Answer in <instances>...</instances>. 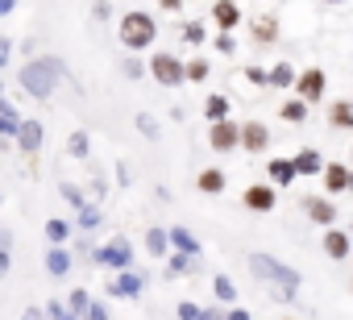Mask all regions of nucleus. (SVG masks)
I'll return each mask as SVG.
<instances>
[{"mask_svg":"<svg viewBox=\"0 0 353 320\" xmlns=\"http://www.w3.org/2000/svg\"><path fill=\"white\" fill-rule=\"evenodd\" d=\"M250 270H254L262 283H274V287H291V291H299V283H303V274H299L295 266L279 262L274 254H250Z\"/></svg>","mask_w":353,"mask_h":320,"instance_id":"nucleus-2","label":"nucleus"},{"mask_svg":"<svg viewBox=\"0 0 353 320\" xmlns=\"http://www.w3.org/2000/svg\"><path fill=\"white\" fill-rule=\"evenodd\" d=\"M254 42H279V17L254 21Z\"/></svg>","mask_w":353,"mask_h":320,"instance_id":"nucleus-30","label":"nucleus"},{"mask_svg":"<svg viewBox=\"0 0 353 320\" xmlns=\"http://www.w3.org/2000/svg\"><path fill=\"white\" fill-rule=\"evenodd\" d=\"M170 250H174V254H192V258H200V254H204L200 237H196L192 229H183V225H170Z\"/></svg>","mask_w":353,"mask_h":320,"instance_id":"nucleus-14","label":"nucleus"},{"mask_svg":"<svg viewBox=\"0 0 353 320\" xmlns=\"http://www.w3.org/2000/svg\"><path fill=\"white\" fill-rule=\"evenodd\" d=\"M274 299H279V303H291V299H295V291H291V287H274Z\"/></svg>","mask_w":353,"mask_h":320,"instance_id":"nucleus-48","label":"nucleus"},{"mask_svg":"<svg viewBox=\"0 0 353 320\" xmlns=\"http://www.w3.org/2000/svg\"><path fill=\"white\" fill-rule=\"evenodd\" d=\"M13 63V38H0V67Z\"/></svg>","mask_w":353,"mask_h":320,"instance_id":"nucleus-43","label":"nucleus"},{"mask_svg":"<svg viewBox=\"0 0 353 320\" xmlns=\"http://www.w3.org/2000/svg\"><path fill=\"white\" fill-rule=\"evenodd\" d=\"M133 125H137V133H141L145 141H158V137H162V125H158V117H150V112H137Z\"/></svg>","mask_w":353,"mask_h":320,"instance_id":"nucleus-29","label":"nucleus"},{"mask_svg":"<svg viewBox=\"0 0 353 320\" xmlns=\"http://www.w3.org/2000/svg\"><path fill=\"white\" fill-rule=\"evenodd\" d=\"M328 125L332 129H353V104L349 100H336L332 112H328Z\"/></svg>","mask_w":353,"mask_h":320,"instance_id":"nucleus-28","label":"nucleus"},{"mask_svg":"<svg viewBox=\"0 0 353 320\" xmlns=\"http://www.w3.org/2000/svg\"><path fill=\"white\" fill-rule=\"evenodd\" d=\"M71 229H75L71 221L50 217V221H46V237H50V246H67V241H71Z\"/></svg>","mask_w":353,"mask_h":320,"instance_id":"nucleus-26","label":"nucleus"},{"mask_svg":"<svg viewBox=\"0 0 353 320\" xmlns=\"http://www.w3.org/2000/svg\"><path fill=\"white\" fill-rule=\"evenodd\" d=\"M46 316H50V320H79V316H75L63 299H50V303H46Z\"/></svg>","mask_w":353,"mask_h":320,"instance_id":"nucleus-37","label":"nucleus"},{"mask_svg":"<svg viewBox=\"0 0 353 320\" xmlns=\"http://www.w3.org/2000/svg\"><path fill=\"white\" fill-rule=\"evenodd\" d=\"M200 312H204V308H200V303H192V299H183L179 308H174V316H179V320H200Z\"/></svg>","mask_w":353,"mask_h":320,"instance_id":"nucleus-39","label":"nucleus"},{"mask_svg":"<svg viewBox=\"0 0 353 320\" xmlns=\"http://www.w3.org/2000/svg\"><path fill=\"white\" fill-rule=\"evenodd\" d=\"M204 38H208L204 21H188V26H183V42H188V46H204Z\"/></svg>","mask_w":353,"mask_h":320,"instance_id":"nucleus-35","label":"nucleus"},{"mask_svg":"<svg viewBox=\"0 0 353 320\" xmlns=\"http://www.w3.org/2000/svg\"><path fill=\"white\" fill-rule=\"evenodd\" d=\"M324 254H328L332 262H345V258H353L349 233H345V229H328V233H324Z\"/></svg>","mask_w":353,"mask_h":320,"instance_id":"nucleus-16","label":"nucleus"},{"mask_svg":"<svg viewBox=\"0 0 353 320\" xmlns=\"http://www.w3.org/2000/svg\"><path fill=\"white\" fill-rule=\"evenodd\" d=\"M266 146H270V129H266L262 121H245V125H241V150L266 154Z\"/></svg>","mask_w":353,"mask_h":320,"instance_id":"nucleus-12","label":"nucleus"},{"mask_svg":"<svg viewBox=\"0 0 353 320\" xmlns=\"http://www.w3.org/2000/svg\"><path fill=\"white\" fill-rule=\"evenodd\" d=\"M145 71H150V63H141L137 54H133V59H125V75H129V79H141Z\"/></svg>","mask_w":353,"mask_h":320,"instance_id":"nucleus-40","label":"nucleus"},{"mask_svg":"<svg viewBox=\"0 0 353 320\" xmlns=\"http://www.w3.org/2000/svg\"><path fill=\"white\" fill-rule=\"evenodd\" d=\"M71 266H75V258H71L67 246H50V250H46V270H50L54 279H67Z\"/></svg>","mask_w":353,"mask_h":320,"instance_id":"nucleus-20","label":"nucleus"},{"mask_svg":"<svg viewBox=\"0 0 353 320\" xmlns=\"http://www.w3.org/2000/svg\"><path fill=\"white\" fill-rule=\"evenodd\" d=\"M208 146L216 154H233L241 146V125L237 121H221V125H208Z\"/></svg>","mask_w":353,"mask_h":320,"instance_id":"nucleus-6","label":"nucleus"},{"mask_svg":"<svg viewBox=\"0 0 353 320\" xmlns=\"http://www.w3.org/2000/svg\"><path fill=\"white\" fill-rule=\"evenodd\" d=\"M349 183H353V171H349L345 163H328V171H324V188H328V196L349 192Z\"/></svg>","mask_w":353,"mask_h":320,"instance_id":"nucleus-17","label":"nucleus"},{"mask_svg":"<svg viewBox=\"0 0 353 320\" xmlns=\"http://www.w3.org/2000/svg\"><path fill=\"white\" fill-rule=\"evenodd\" d=\"M117 183H121V188H129V183H133V179H129V167H125V163H117Z\"/></svg>","mask_w":353,"mask_h":320,"instance_id":"nucleus-47","label":"nucleus"},{"mask_svg":"<svg viewBox=\"0 0 353 320\" xmlns=\"http://www.w3.org/2000/svg\"><path fill=\"white\" fill-rule=\"evenodd\" d=\"M324 88H328V75H324L320 67H307V71L299 75V83H295V96H299L303 104H316V100H324Z\"/></svg>","mask_w":353,"mask_h":320,"instance_id":"nucleus-7","label":"nucleus"},{"mask_svg":"<svg viewBox=\"0 0 353 320\" xmlns=\"http://www.w3.org/2000/svg\"><path fill=\"white\" fill-rule=\"evenodd\" d=\"M279 117H283L287 125H303V121H307V104H303L299 96H291V100H283V108H279Z\"/></svg>","mask_w":353,"mask_h":320,"instance_id":"nucleus-25","label":"nucleus"},{"mask_svg":"<svg viewBox=\"0 0 353 320\" xmlns=\"http://www.w3.org/2000/svg\"><path fill=\"white\" fill-rule=\"evenodd\" d=\"M196 188H200V196H225L229 179H225V171H221V167H204V171H200V179H196Z\"/></svg>","mask_w":353,"mask_h":320,"instance_id":"nucleus-18","label":"nucleus"},{"mask_svg":"<svg viewBox=\"0 0 353 320\" xmlns=\"http://www.w3.org/2000/svg\"><path fill=\"white\" fill-rule=\"evenodd\" d=\"M96 225H100V208L92 204V208H83V212H79V229H96Z\"/></svg>","mask_w":353,"mask_h":320,"instance_id":"nucleus-41","label":"nucleus"},{"mask_svg":"<svg viewBox=\"0 0 353 320\" xmlns=\"http://www.w3.org/2000/svg\"><path fill=\"white\" fill-rule=\"evenodd\" d=\"M42 137H46V125L42 121H26V129H21V137H17V146H21V154H38L42 150Z\"/></svg>","mask_w":353,"mask_h":320,"instance_id":"nucleus-19","label":"nucleus"},{"mask_svg":"<svg viewBox=\"0 0 353 320\" xmlns=\"http://www.w3.org/2000/svg\"><path fill=\"white\" fill-rule=\"evenodd\" d=\"M150 75H154L162 88H179V83H188V63L174 59L170 50H158V54L150 59Z\"/></svg>","mask_w":353,"mask_h":320,"instance_id":"nucleus-4","label":"nucleus"},{"mask_svg":"<svg viewBox=\"0 0 353 320\" xmlns=\"http://www.w3.org/2000/svg\"><path fill=\"white\" fill-rule=\"evenodd\" d=\"M63 75H67L63 59L46 54V59H30V63L17 71V83H21V92H26V96H34V100H50Z\"/></svg>","mask_w":353,"mask_h":320,"instance_id":"nucleus-1","label":"nucleus"},{"mask_svg":"<svg viewBox=\"0 0 353 320\" xmlns=\"http://www.w3.org/2000/svg\"><path fill=\"white\" fill-rule=\"evenodd\" d=\"M212 295H216L221 303H233V299H237V287H233V279H229V274H216V279H212Z\"/></svg>","mask_w":353,"mask_h":320,"instance_id":"nucleus-34","label":"nucleus"},{"mask_svg":"<svg viewBox=\"0 0 353 320\" xmlns=\"http://www.w3.org/2000/svg\"><path fill=\"white\" fill-rule=\"evenodd\" d=\"M96 266H108V270H117V274H125V270H133V246L125 241V237H112V241H104V246H96Z\"/></svg>","mask_w":353,"mask_h":320,"instance_id":"nucleus-5","label":"nucleus"},{"mask_svg":"<svg viewBox=\"0 0 353 320\" xmlns=\"http://www.w3.org/2000/svg\"><path fill=\"white\" fill-rule=\"evenodd\" d=\"M208 71H212V67H208L204 59H192V63H188V83H204Z\"/></svg>","mask_w":353,"mask_h":320,"instance_id":"nucleus-36","label":"nucleus"},{"mask_svg":"<svg viewBox=\"0 0 353 320\" xmlns=\"http://www.w3.org/2000/svg\"><path fill=\"white\" fill-rule=\"evenodd\" d=\"M229 108H233V100L229 96H208V104H204V117H208V125H221V121H229Z\"/></svg>","mask_w":353,"mask_h":320,"instance_id":"nucleus-24","label":"nucleus"},{"mask_svg":"<svg viewBox=\"0 0 353 320\" xmlns=\"http://www.w3.org/2000/svg\"><path fill=\"white\" fill-rule=\"evenodd\" d=\"M145 291V279L137 274V270H125V274H117L112 283H108V295L112 299H137Z\"/></svg>","mask_w":353,"mask_h":320,"instance_id":"nucleus-11","label":"nucleus"},{"mask_svg":"<svg viewBox=\"0 0 353 320\" xmlns=\"http://www.w3.org/2000/svg\"><path fill=\"white\" fill-rule=\"evenodd\" d=\"M145 250H150V258H170L174 250H170V229H145Z\"/></svg>","mask_w":353,"mask_h":320,"instance_id":"nucleus-22","label":"nucleus"},{"mask_svg":"<svg viewBox=\"0 0 353 320\" xmlns=\"http://www.w3.org/2000/svg\"><path fill=\"white\" fill-rule=\"evenodd\" d=\"M241 200H245V208H250V212H274L279 192H274V183H250Z\"/></svg>","mask_w":353,"mask_h":320,"instance_id":"nucleus-8","label":"nucleus"},{"mask_svg":"<svg viewBox=\"0 0 353 320\" xmlns=\"http://www.w3.org/2000/svg\"><path fill=\"white\" fill-rule=\"evenodd\" d=\"M225 320H250V312H245V308H233V312H229Z\"/></svg>","mask_w":353,"mask_h":320,"instance_id":"nucleus-49","label":"nucleus"},{"mask_svg":"<svg viewBox=\"0 0 353 320\" xmlns=\"http://www.w3.org/2000/svg\"><path fill=\"white\" fill-rule=\"evenodd\" d=\"M13 270V250H0V274Z\"/></svg>","mask_w":353,"mask_h":320,"instance_id":"nucleus-44","label":"nucleus"},{"mask_svg":"<svg viewBox=\"0 0 353 320\" xmlns=\"http://www.w3.org/2000/svg\"><path fill=\"white\" fill-rule=\"evenodd\" d=\"M92 303H96V299H92V291H83V287H75V291L67 295V308H71L75 316H88V312H92Z\"/></svg>","mask_w":353,"mask_h":320,"instance_id":"nucleus-32","label":"nucleus"},{"mask_svg":"<svg viewBox=\"0 0 353 320\" xmlns=\"http://www.w3.org/2000/svg\"><path fill=\"white\" fill-rule=\"evenodd\" d=\"M92 17H96V21H108V17H112V5H92Z\"/></svg>","mask_w":353,"mask_h":320,"instance_id":"nucleus-45","label":"nucleus"},{"mask_svg":"<svg viewBox=\"0 0 353 320\" xmlns=\"http://www.w3.org/2000/svg\"><path fill=\"white\" fill-rule=\"evenodd\" d=\"M196 270H200V258H192V254H170V258H166V279L196 274Z\"/></svg>","mask_w":353,"mask_h":320,"instance_id":"nucleus-23","label":"nucleus"},{"mask_svg":"<svg viewBox=\"0 0 353 320\" xmlns=\"http://www.w3.org/2000/svg\"><path fill=\"white\" fill-rule=\"evenodd\" d=\"M245 79H250L254 88H270V71H266V67H258V63H254V67H245Z\"/></svg>","mask_w":353,"mask_h":320,"instance_id":"nucleus-38","label":"nucleus"},{"mask_svg":"<svg viewBox=\"0 0 353 320\" xmlns=\"http://www.w3.org/2000/svg\"><path fill=\"white\" fill-rule=\"evenodd\" d=\"M67 150H71V158H88V154H92V137H88L83 129H75V133L67 137Z\"/></svg>","mask_w":353,"mask_h":320,"instance_id":"nucleus-33","label":"nucleus"},{"mask_svg":"<svg viewBox=\"0 0 353 320\" xmlns=\"http://www.w3.org/2000/svg\"><path fill=\"white\" fill-rule=\"evenodd\" d=\"M216 50L221 54H237V38L233 34H216Z\"/></svg>","mask_w":353,"mask_h":320,"instance_id":"nucleus-42","label":"nucleus"},{"mask_svg":"<svg viewBox=\"0 0 353 320\" xmlns=\"http://www.w3.org/2000/svg\"><path fill=\"white\" fill-rule=\"evenodd\" d=\"M59 196L75 208V212H83V208H92L88 204V196H83V188H75V183H59Z\"/></svg>","mask_w":353,"mask_h":320,"instance_id":"nucleus-31","label":"nucleus"},{"mask_svg":"<svg viewBox=\"0 0 353 320\" xmlns=\"http://www.w3.org/2000/svg\"><path fill=\"white\" fill-rule=\"evenodd\" d=\"M266 179L274 188H291L299 179V167H295V158H266Z\"/></svg>","mask_w":353,"mask_h":320,"instance_id":"nucleus-10","label":"nucleus"},{"mask_svg":"<svg viewBox=\"0 0 353 320\" xmlns=\"http://www.w3.org/2000/svg\"><path fill=\"white\" fill-rule=\"evenodd\" d=\"M117 34H121V42L137 54V50L154 46L158 26H154V17H150V13H141V9H137V13H125V17H121V30H117Z\"/></svg>","mask_w":353,"mask_h":320,"instance_id":"nucleus-3","label":"nucleus"},{"mask_svg":"<svg viewBox=\"0 0 353 320\" xmlns=\"http://www.w3.org/2000/svg\"><path fill=\"white\" fill-rule=\"evenodd\" d=\"M21 320H50V316H46V308H26Z\"/></svg>","mask_w":353,"mask_h":320,"instance_id":"nucleus-46","label":"nucleus"},{"mask_svg":"<svg viewBox=\"0 0 353 320\" xmlns=\"http://www.w3.org/2000/svg\"><path fill=\"white\" fill-rule=\"evenodd\" d=\"M295 83H299V79H295V67H291V63H274V67H270V88H283V92H287V88H295Z\"/></svg>","mask_w":353,"mask_h":320,"instance_id":"nucleus-27","label":"nucleus"},{"mask_svg":"<svg viewBox=\"0 0 353 320\" xmlns=\"http://www.w3.org/2000/svg\"><path fill=\"white\" fill-rule=\"evenodd\" d=\"M212 26L221 34H233L241 26V5H229V0H221V5H212Z\"/></svg>","mask_w":353,"mask_h":320,"instance_id":"nucleus-15","label":"nucleus"},{"mask_svg":"<svg viewBox=\"0 0 353 320\" xmlns=\"http://www.w3.org/2000/svg\"><path fill=\"white\" fill-rule=\"evenodd\" d=\"M303 212H307V221L312 225H320L324 233L332 229V221H336V204L332 200H324V196H307L303 200Z\"/></svg>","mask_w":353,"mask_h":320,"instance_id":"nucleus-9","label":"nucleus"},{"mask_svg":"<svg viewBox=\"0 0 353 320\" xmlns=\"http://www.w3.org/2000/svg\"><path fill=\"white\" fill-rule=\"evenodd\" d=\"M295 167H299V175H320V179H324V171H328V163L320 158V150H312V146L295 154Z\"/></svg>","mask_w":353,"mask_h":320,"instance_id":"nucleus-21","label":"nucleus"},{"mask_svg":"<svg viewBox=\"0 0 353 320\" xmlns=\"http://www.w3.org/2000/svg\"><path fill=\"white\" fill-rule=\"evenodd\" d=\"M21 129H26V121H21V112H17V104H13V100H0V137H5V141H17Z\"/></svg>","mask_w":353,"mask_h":320,"instance_id":"nucleus-13","label":"nucleus"},{"mask_svg":"<svg viewBox=\"0 0 353 320\" xmlns=\"http://www.w3.org/2000/svg\"><path fill=\"white\" fill-rule=\"evenodd\" d=\"M349 192H353V183H349Z\"/></svg>","mask_w":353,"mask_h":320,"instance_id":"nucleus-50","label":"nucleus"}]
</instances>
